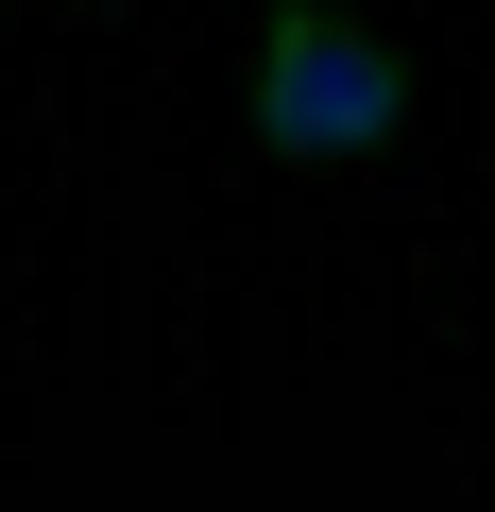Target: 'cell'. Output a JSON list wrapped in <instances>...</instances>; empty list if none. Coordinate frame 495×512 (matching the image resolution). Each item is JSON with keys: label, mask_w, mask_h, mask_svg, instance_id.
<instances>
[{"label": "cell", "mask_w": 495, "mask_h": 512, "mask_svg": "<svg viewBox=\"0 0 495 512\" xmlns=\"http://www.w3.org/2000/svg\"><path fill=\"white\" fill-rule=\"evenodd\" d=\"M410 120H427V69H410L393 18H359V0H257V35H239V137L274 171H376Z\"/></svg>", "instance_id": "cell-1"}]
</instances>
